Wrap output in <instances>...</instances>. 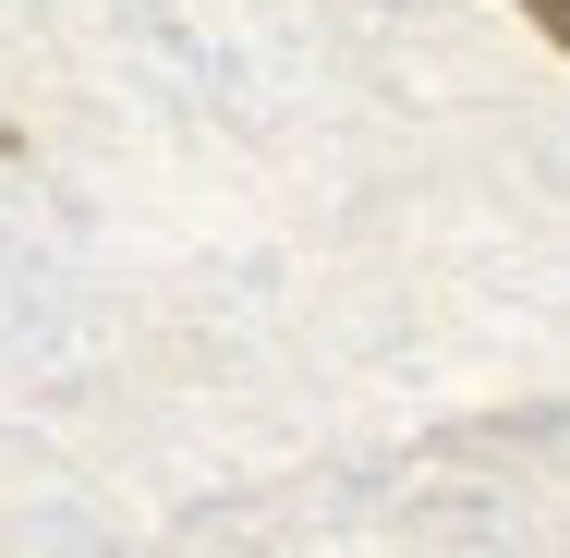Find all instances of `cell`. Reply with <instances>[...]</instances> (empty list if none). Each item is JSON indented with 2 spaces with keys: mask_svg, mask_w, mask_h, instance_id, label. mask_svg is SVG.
<instances>
[{
  "mask_svg": "<svg viewBox=\"0 0 570 558\" xmlns=\"http://www.w3.org/2000/svg\"><path fill=\"white\" fill-rule=\"evenodd\" d=\"M522 12H534V37H547V49L570 61V0H522Z\"/></svg>",
  "mask_w": 570,
  "mask_h": 558,
  "instance_id": "cell-1",
  "label": "cell"
}]
</instances>
